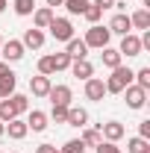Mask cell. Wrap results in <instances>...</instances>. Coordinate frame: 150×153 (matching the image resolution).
Segmentation results:
<instances>
[{
  "label": "cell",
  "mask_w": 150,
  "mask_h": 153,
  "mask_svg": "<svg viewBox=\"0 0 150 153\" xmlns=\"http://www.w3.org/2000/svg\"><path fill=\"white\" fill-rule=\"evenodd\" d=\"M130 24H132V30H141V33L150 30V9H144V6L135 9V12L130 15Z\"/></svg>",
  "instance_id": "cell-20"
},
{
  "label": "cell",
  "mask_w": 150,
  "mask_h": 153,
  "mask_svg": "<svg viewBox=\"0 0 150 153\" xmlns=\"http://www.w3.org/2000/svg\"><path fill=\"white\" fill-rule=\"evenodd\" d=\"M97 130H100V135H103V141H115V144L127 135V130H124V124H121V121H106V124H97Z\"/></svg>",
  "instance_id": "cell-8"
},
{
  "label": "cell",
  "mask_w": 150,
  "mask_h": 153,
  "mask_svg": "<svg viewBox=\"0 0 150 153\" xmlns=\"http://www.w3.org/2000/svg\"><path fill=\"white\" fill-rule=\"evenodd\" d=\"M9 6V0H0V15H3V9Z\"/></svg>",
  "instance_id": "cell-40"
},
{
  "label": "cell",
  "mask_w": 150,
  "mask_h": 153,
  "mask_svg": "<svg viewBox=\"0 0 150 153\" xmlns=\"http://www.w3.org/2000/svg\"><path fill=\"white\" fill-rule=\"evenodd\" d=\"M38 74H41V76H53V74H56L53 56H41V59H38Z\"/></svg>",
  "instance_id": "cell-28"
},
{
  "label": "cell",
  "mask_w": 150,
  "mask_h": 153,
  "mask_svg": "<svg viewBox=\"0 0 150 153\" xmlns=\"http://www.w3.org/2000/svg\"><path fill=\"white\" fill-rule=\"evenodd\" d=\"M15 85H18V76H15V71L3 74V76H0V97H12V94H15Z\"/></svg>",
  "instance_id": "cell-22"
},
{
  "label": "cell",
  "mask_w": 150,
  "mask_h": 153,
  "mask_svg": "<svg viewBox=\"0 0 150 153\" xmlns=\"http://www.w3.org/2000/svg\"><path fill=\"white\" fill-rule=\"evenodd\" d=\"M62 3H65V0H47V6H50V9H56V6H62Z\"/></svg>",
  "instance_id": "cell-39"
},
{
  "label": "cell",
  "mask_w": 150,
  "mask_h": 153,
  "mask_svg": "<svg viewBox=\"0 0 150 153\" xmlns=\"http://www.w3.org/2000/svg\"><path fill=\"white\" fill-rule=\"evenodd\" d=\"M47 118H50V121H56V124H65V118H68V106H50Z\"/></svg>",
  "instance_id": "cell-32"
},
{
  "label": "cell",
  "mask_w": 150,
  "mask_h": 153,
  "mask_svg": "<svg viewBox=\"0 0 150 153\" xmlns=\"http://www.w3.org/2000/svg\"><path fill=\"white\" fill-rule=\"evenodd\" d=\"M12 118H18V115H15V109H12L9 97H0V121H3V124H9Z\"/></svg>",
  "instance_id": "cell-27"
},
{
  "label": "cell",
  "mask_w": 150,
  "mask_h": 153,
  "mask_svg": "<svg viewBox=\"0 0 150 153\" xmlns=\"http://www.w3.org/2000/svg\"><path fill=\"white\" fill-rule=\"evenodd\" d=\"M132 79H135V71L127 68V65H118L112 68V74L103 79V85H106V94H121L127 85H132Z\"/></svg>",
  "instance_id": "cell-1"
},
{
  "label": "cell",
  "mask_w": 150,
  "mask_h": 153,
  "mask_svg": "<svg viewBox=\"0 0 150 153\" xmlns=\"http://www.w3.org/2000/svg\"><path fill=\"white\" fill-rule=\"evenodd\" d=\"M44 41H47V36H44V30H24V38H21V44H24V50H41L44 47Z\"/></svg>",
  "instance_id": "cell-10"
},
{
  "label": "cell",
  "mask_w": 150,
  "mask_h": 153,
  "mask_svg": "<svg viewBox=\"0 0 150 153\" xmlns=\"http://www.w3.org/2000/svg\"><path fill=\"white\" fill-rule=\"evenodd\" d=\"M12 9H15V15L27 18V15L36 12V0H12Z\"/></svg>",
  "instance_id": "cell-24"
},
{
  "label": "cell",
  "mask_w": 150,
  "mask_h": 153,
  "mask_svg": "<svg viewBox=\"0 0 150 153\" xmlns=\"http://www.w3.org/2000/svg\"><path fill=\"white\" fill-rule=\"evenodd\" d=\"M53 65H56V74L59 71H68V68H71V56H68L65 50H62V53H53Z\"/></svg>",
  "instance_id": "cell-31"
},
{
  "label": "cell",
  "mask_w": 150,
  "mask_h": 153,
  "mask_svg": "<svg viewBox=\"0 0 150 153\" xmlns=\"http://www.w3.org/2000/svg\"><path fill=\"white\" fill-rule=\"evenodd\" d=\"M0 56H3V62H21L24 59V44H21L18 38H9V41H3L0 44Z\"/></svg>",
  "instance_id": "cell-6"
},
{
  "label": "cell",
  "mask_w": 150,
  "mask_h": 153,
  "mask_svg": "<svg viewBox=\"0 0 150 153\" xmlns=\"http://www.w3.org/2000/svg\"><path fill=\"white\" fill-rule=\"evenodd\" d=\"M53 153H59V147H56V150H53Z\"/></svg>",
  "instance_id": "cell-44"
},
{
  "label": "cell",
  "mask_w": 150,
  "mask_h": 153,
  "mask_svg": "<svg viewBox=\"0 0 150 153\" xmlns=\"http://www.w3.org/2000/svg\"><path fill=\"white\" fill-rule=\"evenodd\" d=\"M50 76H41V74H36V76H30V91H33V97H47V91H50Z\"/></svg>",
  "instance_id": "cell-17"
},
{
  "label": "cell",
  "mask_w": 150,
  "mask_h": 153,
  "mask_svg": "<svg viewBox=\"0 0 150 153\" xmlns=\"http://www.w3.org/2000/svg\"><path fill=\"white\" fill-rule=\"evenodd\" d=\"M85 47L91 50V47H97V50H103V47H109V41H112V33H109V27H100V24H91L88 30H85Z\"/></svg>",
  "instance_id": "cell-2"
},
{
  "label": "cell",
  "mask_w": 150,
  "mask_h": 153,
  "mask_svg": "<svg viewBox=\"0 0 150 153\" xmlns=\"http://www.w3.org/2000/svg\"><path fill=\"white\" fill-rule=\"evenodd\" d=\"M9 71H12V68H9V62H3V59H0V76L9 74Z\"/></svg>",
  "instance_id": "cell-38"
},
{
  "label": "cell",
  "mask_w": 150,
  "mask_h": 153,
  "mask_svg": "<svg viewBox=\"0 0 150 153\" xmlns=\"http://www.w3.org/2000/svg\"><path fill=\"white\" fill-rule=\"evenodd\" d=\"M0 44H3V36H0Z\"/></svg>",
  "instance_id": "cell-42"
},
{
  "label": "cell",
  "mask_w": 150,
  "mask_h": 153,
  "mask_svg": "<svg viewBox=\"0 0 150 153\" xmlns=\"http://www.w3.org/2000/svg\"><path fill=\"white\" fill-rule=\"evenodd\" d=\"M135 85H141L144 91H150V68H138L135 71V79H132Z\"/></svg>",
  "instance_id": "cell-30"
},
{
  "label": "cell",
  "mask_w": 150,
  "mask_h": 153,
  "mask_svg": "<svg viewBox=\"0 0 150 153\" xmlns=\"http://www.w3.org/2000/svg\"><path fill=\"white\" fill-rule=\"evenodd\" d=\"M121 94L127 97V106H130V109H135V112H138V109H144V103H147V91H144L141 85H135V82H132V85H127Z\"/></svg>",
  "instance_id": "cell-4"
},
{
  "label": "cell",
  "mask_w": 150,
  "mask_h": 153,
  "mask_svg": "<svg viewBox=\"0 0 150 153\" xmlns=\"http://www.w3.org/2000/svg\"><path fill=\"white\" fill-rule=\"evenodd\" d=\"M138 135H141V138H150V118H144V121L138 124Z\"/></svg>",
  "instance_id": "cell-35"
},
{
  "label": "cell",
  "mask_w": 150,
  "mask_h": 153,
  "mask_svg": "<svg viewBox=\"0 0 150 153\" xmlns=\"http://www.w3.org/2000/svg\"><path fill=\"white\" fill-rule=\"evenodd\" d=\"M94 6H97V9H100V12H106V9H112L115 3H118V0H91Z\"/></svg>",
  "instance_id": "cell-36"
},
{
  "label": "cell",
  "mask_w": 150,
  "mask_h": 153,
  "mask_svg": "<svg viewBox=\"0 0 150 153\" xmlns=\"http://www.w3.org/2000/svg\"><path fill=\"white\" fill-rule=\"evenodd\" d=\"M88 3H91V0H65L62 6L68 9V15H82V12L88 9Z\"/></svg>",
  "instance_id": "cell-26"
},
{
  "label": "cell",
  "mask_w": 150,
  "mask_h": 153,
  "mask_svg": "<svg viewBox=\"0 0 150 153\" xmlns=\"http://www.w3.org/2000/svg\"><path fill=\"white\" fill-rule=\"evenodd\" d=\"M109 33H112V36H127V33H132L130 15H127V12H115V18L109 21Z\"/></svg>",
  "instance_id": "cell-11"
},
{
  "label": "cell",
  "mask_w": 150,
  "mask_h": 153,
  "mask_svg": "<svg viewBox=\"0 0 150 153\" xmlns=\"http://www.w3.org/2000/svg\"><path fill=\"white\" fill-rule=\"evenodd\" d=\"M94 150H97V153H121V147H118L115 141H100Z\"/></svg>",
  "instance_id": "cell-34"
},
{
  "label": "cell",
  "mask_w": 150,
  "mask_h": 153,
  "mask_svg": "<svg viewBox=\"0 0 150 153\" xmlns=\"http://www.w3.org/2000/svg\"><path fill=\"white\" fill-rule=\"evenodd\" d=\"M56 150V147H53V144H47V141H44V144H38L36 147V153H53Z\"/></svg>",
  "instance_id": "cell-37"
},
{
  "label": "cell",
  "mask_w": 150,
  "mask_h": 153,
  "mask_svg": "<svg viewBox=\"0 0 150 153\" xmlns=\"http://www.w3.org/2000/svg\"><path fill=\"white\" fill-rule=\"evenodd\" d=\"M47 30H50V36L56 38V41H71L74 38V24H71V18H53Z\"/></svg>",
  "instance_id": "cell-3"
},
{
  "label": "cell",
  "mask_w": 150,
  "mask_h": 153,
  "mask_svg": "<svg viewBox=\"0 0 150 153\" xmlns=\"http://www.w3.org/2000/svg\"><path fill=\"white\" fill-rule=\"evenodd\" d=\"M82 18L88 21V24H100V18H103V12H100V9H97L94 3H88V9L82 12Z\"/></svg>",
  "instance_id": "cell-33"
},
{
  "label": "cell",
  "mask_w": 150,
  "mask_h": 153,
  "mask_svg": "<svg viewBox=\"0 0 150 153\" xmlns=\"http://www.w3.org/2000/svg\"><path fill=\"white\" fill-rule=\"evenodd\" d=\"M47 112H41V109H33V112H27V127L33 130V133H44L47 130Z\"/></svg>",
  "instance_id": "cell-15"
},
{
  "label": "cell",
  "mask_w": 150,
  "mask_h": 153,
  "mask_svg": "<svg viewBox=\"0 0 150 153\" xmlns=\"http://www.w3.org/2000/svg\"><path fill=\"white\" fill-rule=\"evenodd\" d=\"M118 53H121V56H127V59L141 56V53H144V50H141V38L135 36V33H127V36H121V47H118Z\"/></svg>",
  "instance_id": "cell-5"
},
{
  "label": "cell",
  "mask_w": 150,
  "mask_h": 153,
  "mask_svg": "<svg viewBox=\"0 0 150 153\" xmlns=\"http://www.w3.org/2000/svg\"><path fill=\"white\" fill-rule=\"evenodd\" d=\"M82 91H85V100H91V103H100V100L106 97V85H103V79H100V76H88Z\"/></svg>",
  "instance_id": "cell-9"
},
{
  "label": "cell",
  "mask_w": 150,
  "mask_h": 153,
  "mask_svg": "<svg viewBox=\"0 0 150 153\" xmlns=\"http://www.w3.org/2000/svg\"><path fill=\"white\" fill-rule=\"evenodd\" d=\"M144 153H150V147H147V150H144Z\"/></svg>",
  "instance_id": "cell-43"
},
{
  "label": "cell",
  "mask_w": 150,
  "mask_h": 153,
  "mask_svg": "<svg viewBox=\"0 0 150 153\" xmlns=\"http://www.w3.org/2000/svg\"><path fill=\"white\" fill-rule=\"evenodd\" d=\"M53 18H56V12H53L50 6H36V12H33V27H36V30H47Z\"/></svg>",
  "instance_id": "cell-13"
},
{
  "label": "cell",
  "mask_w": 150,
  "mask_h": 153,
  "mask_svg": "<svg viewBox=\"0 0 150 153\" xmlns=\"http://www.w3.org/2000/svg\"><path fill=\"white\" fill-rule=\"evenodd\" d=\"M71 74L76 76V79H88V76H94V65L88 62V59H71V68H68Z\"/></svg>",
  "instance_id": "cell-14"
},
{
  "label": "cell",
  "mask_w": 150,
  "mask_h": 153,
  "mask_svg": "<svg viewBox=\"0 0 150 153\" xmlns=\"http://www.w3.org/2000/svg\"><path fill=\"white\" fill-rule=\"evenodd\" d=\"M79 141L85 144V147H97L100 141H103V135L97 127H82V133H79Z\"/></svg>",
  "instance_id": "cell-21"
},
{
  "label": "cell",
  "mask_w": 150,
  "mask_h": 153,
  "mask_svg": "<svg viewBox=\"0 0 150 153\" xmlns=\"http://www.w3.org/2000/svg\"><path fill=\"white\" fill-rule=\"evenodd\" d=\"M12 153H18V150H12Z\"/></svg>",
  "instance_id": "cell-45"
},
{
  "label": "cell",
  "mask_w": 150,
  "mask_h": 153,
  "mask_svg": "<svg viewBox=\"0 0 150 153\" xmlns=\"http://www.w3.org/2000/svg\"><path fill=\"white\" fill-rule=\"evenodd\" d=\"M100 62H103V68H118V65H124V56L118 53V47H103L100 50Z\"/></svg>",
  "instance_id": "cell-19"
},
{
  "label": "cell",
  "mask_w": 150,
  "mask_h": 153,
  "mask_svg": "<svg viewBox=\"0 0 150 153\" xmlns=\"http://www.w3.org/2000/svg\"><path fill=\"white\" fill-rule=\"evenodd\" d=\"M59 153H85V144H82L79 138H68V141L59 147Z\"/></svg>",
  "instance_id": "cell-29"
},
{
  "label": "cell",
  "mask_w": 150,
  "mask_h": 153,
  "mask_svg": "<svg viewBox=\"0 0 150 153\" xmlns=\"http://www.w3.org/2000/svg\"><path fill=\"white\" fill-rule=\"evenodd\" d=\"M65 124L82 130V127H88V112H85L82 106H74V103H71V106H68V118H65Z\"/></svg>",
  "instance_id": "cell-12"
},
{
  "label": "cell",
  "mask_w": 150,
  "mask_h": 153,
  "mask_svg": "<svg viewBox=\"0 0 150 153\" xmlns=\"http://www.w3.org/2000/svg\"><path fill=\"white\" fill-rule=\"evenodd\" d=\"M150 147L147 138H141V135H132V138H127V153H144Z\"/></svg>",
  "instance_id": "cell-25"
},
{
  "label": "cell",
  "mask_w": 150,
  "mask_h": 153,
  "mask_svg": "<svg viewBox=\"0 0 150 153\" xmlns=\"http://www.w3.org/2000/svg\"><path fill=\"white\" fill-rule=\"evenodd\" d=\"M47 100H50V106H71L74 91H71V85H50Z\"/></svg>",
  "instance_id": "cell-7"
},
{
  "label": "cell",
  "mask_w": 150,
  "mask_h": 153,
  "mask_svg": "<svg viewBox=\"0 0 150 153\" xmlns=\"http://www.w3.org/2000/svg\"><path fill=\"white\" fill-rule=\"evenodd\" d=\"M65 53L71 59H88V47H85V41L82 38H71V41H65Z\"/></svg>",
  "instance_id": "cell-16"
},
{
  "label": "cell",
  "mask_w": 150,
  "mask_h": 153,
  "mask_svg": "<svg viewBox=\"0 0 150 153\" xmlns=\"http://www.w3.org/2000/svg\"><path fill=\"white\" fill-rule=\"evenodd\" d=\"M6 133H9V138H15V141H21V138H27V133H30V127H27V121H24V118H12V121L6 124Z\"/></svg>",
  "instance_id": "cell-18"
},
{
  "label": "cell",
  "mask_w": 150,
  "mask_h": 153,
  "mask_svg": "<svg viewBox=\"0 0 150 153\" xmlns=\"http://www.w3.org/2000/svg\"><path fill=\"white\" fill-rule=\"evenodd\" d=\"M124 3H127V0H124Z\"/></svg>",
  "instance_id": "cell-46"
},
{
  "label": "cell",
  "mask_w": 150,
  "mask_h": 153,
  "mask_svg": "<svg viewBox=\"0 0 150 153\" xmlns=\"http://www.w3.org/2000/svg\"><path fill=\"white\" fill-rule=\"evenodd\" d=\"M0 135H6V124L3 121H0Z\"/></svg>",
  "instance_id": "cell-41"
},
{
  "label": "cell",
  "mask_w": 150,
  "mask_h": 153,
  "mask_svg": "<svg viewBox=\"0 0 150 153\" xmlns=\"http://www.w3.org/2000/svg\"><path fill=\"white\" fill-rule=\"evenodd\" d=\"M9 103H12V109H15V115H18V118L30 112V97H27V94H18V91H15V94L9 97Z\"/></svg>",
  "instance_id": "cell-23"
}]
</instances>
